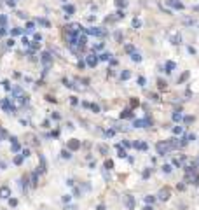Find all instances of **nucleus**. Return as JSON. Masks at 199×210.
Returning <instances> with one entry per match:
<instances>
[{
  "instance_id": "obj_14",
  "label": "nucleus",
  "mask_w": 199,
  "mask_h": 210,
  "mask_svg": "<svg viewBox=\"0 0 199 210\" xmlns=\"http://www.w3.org/2000/svg\"><path fill=\"white\" fill-rule=\"evenodd\" d=\"M37 21H39V23H40L42 26H46V28H49V26H51V25H49V21H47V19H42V18H39Z\"/></svg>"
},
{
  "instance_id": "obj_1",
  "label": "nucleus",
  "mask_w": 199,
  "mask_h": 210,
  "mask_svg": "<svg viewBox=\"0 0 199 210\" xmlns=\"http://www.w3.org/2000/svg\"><path fill=\"white\" fill-rule=\"evenodd\" d=\"M171 145H170V142H161V144H157V154L159 156H166L168 152H170Z\"/></svg>"
},
{
  "instance_id": "obj_18",
  "label": "nucleus",
  "mask_w": 199,
  "mask_h": 210,
  "mask_svg": "<svg viewBox=\"0 0 199 210\" xmlns=\"http://www.w3.org/2000/svg\"><path fill=\"white\" fill-rule=\"evenodd\" d=\"M115 4H117L119 7H126V5H128V2H126V0H115Z\"/></svg>"
},
{
  "instance_id": "obj_17",
  "label": "nucleus",
  "mask_w": 199,
  "mask_h": 210,
  "mask_svg": "<svg viewBox=\"0 0 199 210\" xmlns=\"http://www.w3.org/2000/svg\"><path fill=\"white\" fill-rule=\"evenodd\" d=\"M21 33H23V30H21V28H14V30L11 32L12 37H14V35H21Z\"/></svg>"
},
{
  "instance_id": "obj_9",
  "label": "nucleus",
  "mask_w": 199,
  "mask_h": 210,
  "mask_svg": "<svg viewBox=\"0 0 199 210\" xmlns=\"http://www.w3.org/2000/svg\"><path fill=\"white\" fill-rule=\"evenodd\" d=\"M110 56H112L110 52H101V54L98 56V60H101V61H108V60H112Z\"/></svg>"
},
{
  "instance_id": "obj_36",
  "label": "nucleus",
  "mask_w": 199,
  "mask_h": 210,
  "mask_svg": "<svg viewBox=\"0 0 199 210\" xmlns=\"http://www.w3.org/2000/svg\"><path fill=\"white\" fill-rule=\"evenodd\" d=\"M143 210H154L152 207H143Z\"/></svg>"
},
{
  "instance_id": "obj_26",
  "label": "nucleus",
  "mask_w": 199,
  "mask_h": 210,
  "mask_svg": "<svg viewBox=\"0 0 199 210\" xmlns=\"http://www.w3.org/2000/svg\"><path fill=\"white\" fill-rule=\"evenodd\" d=\"M7 5H11V7H14V5H16V0H7Z\"/></svg>"
},
{
  "instance_id": "obj_16",
  "label": "nucleus",
  "mask_w": 199,
  "mask_h": 210,
  "mask_svg": "<svg viewBox=\"0 0 199 210\" xmlns=\"http://www.w3.org/2000/svg\"><path fill=\"white\" fill-rule=\"evenodd\" d=\"M79 145H80L79 140H72V142H70V149H79Z\"/></svg>"
},
{
  "instance_id": "obj_34",
  "label": "nucleus",
  "mask_w": 199,
  "mask_h": 210,
  "mask_svg": "<svg viewBox=\"0 0 199 210\" xmlns=\"http://www.w3.org/2000/svg\"><path fill=\"white\" fill-rule=\"evenodd\" d=\"M18 16H19V18H23V19H26V14H24V12H18Z\"/></svg>"
},
{
  "instance_id": "obj_11",
  "label": "nucleus",
  "mask_w": 199,
  "mask_h": 210,
  "mask_svg": "<svg viewBox=\"0 0 199 210\" xmlns=\"http://www.w3.org/2000/svg\"><path fill=\"white\" fill-rule=\"evenodd\" d=\"M11 142H12V152H18V151H19V144H18V140H16V138H11Z\"/></svg>"
},
{
  "instance_id": "obj_21",
  "label": "nucleus",
  "mask_w": 199,
  "mask_h": 210,
  "mask_svg": "<svg viewBox=\"0 0 199 210\" xmlns=\"http://www.w3.org/2000/svg\"><path fill=\"white\" fill-rule=\"evenodd\" d=\"M131 58L135 60V61H141V56H140V54H138V52H135V54H133Z\"/></svg>"
},
{
  "instance_id": "obj_22",
  "label": "nucleus",
  "mask_w": 199,
  "mask_h": 210,
  "mask_svg": "<svg viewBox=\"0 0 199 210\" xmlns=\"http://www.w3.org/2000/svg\"><path fill=\"white\" fill-rule=\"evenodd\" d=\"M128 77H129V72H128V70H124V72H122V75H121V79H122V81H126Z\"/></svg>"
},
{
  "instance_id": "obj_32",
  "label": "nucleus",
  "mask_w": 199,
  "mask_h": 210,
  "mask_svg": "<svg viewBox=\"0 0 199 210\" xmlns=\"http://www.w3.org/2000/svg\"><path fill=\"white\" fill-rule=\"evenodd\" d=\"M9 203H11V207H14V205H18V200H11Z\"/></svg>"
},
{
  "instance_id": "obj_30",
  "label": "nucleus",
  "mask_w": 199,
  "mask_h": 210,
  "mask_svg": "<svg viewBox=\"0 0 199 210\" xmlns=\"http://www.w3.org/2000/svg\"><path fill=\"white\" fill-rule=\"evenodd\" d=\"M163 168H164V172H170V170H171V166H170V165H164Z\"/></svg>"
},
{
  "instance_id": "obj_7",
  "label": "nucleus",
  "mask_w": 199,
  "mask_h": 210,
  "mask_svg": "<svg viewBox=\"0 0 199 210\" xmlns=\"http://www.w3.org/2000/svg\"><path fill=\"white\" fill-rule=\"evenodd\" d=\"M126 207H128V210H133V207H135L133 196H126Z\"/></svg>"
},
{
  "instance_id": "obj_5",
  "label": "nucleus",
  "mask_w": 199,
  "mask_h": 210,
  "mask_svg": "<svg viewBox=\"0 0 199 210\" xmlns=\"http://www.w3.org/2000/svg\"><path fill=\"white\" fill-rule=\"evenodd\" d=\"M86 32H88V33H91V35H105V30L96 28V26H94V28H88Z\"/></svg>"
},
{
  "instance_id": "obj_3",
  "label": "nucleus",
  "mask_w": 199,
  "mask_h": 210,
  "mask_svg": "<svg viewBox=\"0 0 199 210\" xmlns=\"http://www.w3.org/2000/svg\"><path fill=\"white\" fill-rule=\"evenodd\" d=\"M51 61H53V56L49 54V52H44L42 54V63H44V67H46V70L51 67Z\"/></svg>"
},
{
  "instance_id": "obj_35",
  "label": "nucleus",
  "mask_w": 199,
  "mask_h": 210,
  "mask_svg": "<svg viewBox=\"0 0 199 210\" xmlns=\"http://www.w3.org/2000/svg\"><path fill=\"white\" fill-rule=\"evenodd\" d=\"M2 35H5V28H0V37Z\"/></svg>"
},
{
  "instance_id": "obj_2",
  "label": "nucleus",
  "mask_w": 199,
  "mask_h": 210,
  "mask_svg": "<svg viewBox=\"0 0 199 210\" xmlns=\"http://www.w3.org/2000/svg\"><path fill=\"white\" fill-rule=\"evenodd\" d=\"M0 107H2L5 112H9V114H14V107L11 105L9 100H0Z\"/></svg>"
},
{
  "instance_id": "obj_12",
  "label": "nucleus",
  "mask_w": 199,
  "mask_h": 210,
  "mask_svg": "<svg viewBox=\"0 0 199 210\" xmlns=\"http://www.w3.org/2000/svg\"><path fill=\"white\" fill-rule=\"evenodd\" d=\"M33 30H35V25H33V23H32V21H30V23L26 25V30H24V32H26V33H32Z\"/></svg>"
},
{
  "instance_id": "obj_29",
  "label": "nucleus",
  "mask_w": 199,
  "mask_h": 210,
  "mask_svg": "<svg viewBox=\"0 0 199 210\" xmlns=\"http://www.w3.org/2000/svg\"><path fill=\"white\" fill-rule=\"evenodd\" d=\"M30 156V152H28V149H24L23 151V158H28Z\"/></svg>"
},
{
  "instance_id": "obj_28",
  "label": "nucleus",
  "mask_w": 199,
  "mask_h": 210,
  "mask_svg": "<svg viewBox=\"0 0 199 210\" xmlns=\"http://www.w3.org/2000/svg\"><path fill=\"white\" fill-rule=\"evenodd\" d=\"M173 119H175V121H180L182 116H180V114H173Z\"/></svg>"
},
{
  "instance_id": "obj_10",
  "label": "nucleus",
  "mask_w": 199,
  "mask_h": 210,
  "mask_svg": "<svg viewBox=\"0 0 199 210\" xmlns=\"http://www.w3.org/2000/svg\"><path fill=\"white\" fill-rule=\"evenodd\" d=\"M65 12H66V16H70V14L75 12V7L73 5H65Z\"/></svg>"
},
{
  "instance_id": "obj_8",
  "label": "nucleus",
  "mask_w": 199,
  "mask_h": 210,
  "mask_svg": "<svg viewBox=\"0 0 199 210\" xmlns=\"http://www.w3.org/2000/svg\"><path fill=\"white\" fill-rule=\"evenodd\" d=\"M86 61H88V65H89V67H96V63H98V58L91 54V56H88V60H86Z\"/></svg>"
},
{
  "instance_id": "obj_19",
  "label": "nucleus",
  "mask_w": 199,
  "mask_h": 210,
  "mask_svg": "<svg viewBox=\"0 0 199 210\" xmlns=\"http://www.w3.org/2000/svg\"><path fill=\"white\" fill-rule=\"evenodd\" d=\"M133 25H135V28H140V26H141V21L138 19V18H135V19H133Z\"/></svg>"
},
{
  "instance_id": "obj_4",
  "label": "nucleus",
  "mask_w": 199,
  "mask_h": 210,
  "mask_svg": "<svg viewBox=\"0 0 199 210\" xmlns=\"http://www.w3.org/2000/svg\"><path fill=\"white\" fill-rule=\"evenodd\" d=\"M9 196H11V189H9L7 186H2V187H0V198H2V200H7Z\"/></svg>"
},
{
  "instance_id": "obj_13",
  "label": "nucleus",
  "mask_w": 199,
  "mask_h": 210,
  "mask_svg": "<svg viewBox=\"0 0 199 210\" xmlns=\"http://www.w3.org/2000/svg\"><path fill=\"white\" fill-rule=\"evenodd\" d=\"M0 25H2V28H5V25H7V16L5 14L0 16Z\"/></svg>"
},
{
  "instance_id": "obj_37",
  "label": "nucleus",
  "mask_w": 199,
  "mask_h": 210,
  "mask_svg": "<svg viewBox=\"0 0 199 210\" xmlns=\"http://www.w3.org/2000/svg\"><path fill=\"white\" fill-rule=\"evenodd\" d=\"M0 4H2V2H0Z\"/></svg>"
},
{
  "instance_id": "obj_6",
  "label": "nucleus",
  "mask_w": 199,
  "mask_h": 210,
  "mask_svg": "<svg viewBox=\"0 0 199 210\" xmlns=\"http://www.w3.org/2000/svg\"><path fill=\"white\" fill-rule=\"evenodd\" d=\"M168 4H170L173 9H183V4L178 2V0H168Z\"/></svg>"
},
{
  "instance_id": "obj_33",
  "label": "nucleus",
  "mask_w": 199,
  "mask_h": 210,
  "mask_svg": "<svg viewBox=\"0 0 199 210\" xmlns=\"http://www.w3.org/2000/svg\"><path fill=\"white\" fill-rule=\"evenodd\" d=\"M33 37H35V40H42V35H39V33H35Z\"/></svg>"
},
{
  "instance_id": "obj_25",
  "label": "nucleus",
  "mask_w": 199,
  "mask_h": 210,
  "mask_svg": "<svg viewBox=\"0 0 199 210\" xmlns=\"http://www.w3.org/2000/svg\"><path fill=\"white\" fill-rule=\"evenodd\" d=\"M138 84H140V86H145V79H143V77H138Z\"/></svg>"
},
{
  "instance_id": "obj_31",
  "label": "nucleus",
  "mask_w": 199,
  "mask_h": 210,
  "mask_svg": "<svg viewBox=\"0 0 199 210\" xmlns=\"http://www.w3.org/2000/svg\"><path fill=\"white\" fill-rule=\"evenodd\" d=\"M183 23H185V25H192L194 21H192V19H183Z\"/></svg>"
},
{
  "instance_id": "obj_27",
  "label": "nucleus",
  "mask_w": 199,
  "mask_h": 210,
  "mask_svg": "<svg viewBox=\"0 0 199 210\" xmlns=\"http://www.w3.org/2000/svg\"><path fill=\"white\" fill-rule=\"evenodd\" d=\"M89 107H91L94 112H100V107H98V105H89Z\"/></svg>"
},
{
  "instance_id": "obj_15",
  "label": "nucleus",
  "mask_w": 199,
  "mask_h": 210,
  "mask_svg": "<svg viewBox=\"0 0 199 210\" xmlns=\"http://www.w3.org/2000/svg\"><path fill=\"white\" fill-rule=\"evenodd\" d=\"M166 68H168V70H166V72L170 74L171 70H175V63H173V61H168V63H166Z\"/></svg>"
},
{
  "instance_id": "obj_23",
  "label": "nucleus",
  "mask_w": 199,
  "mask_h": 210,
  "mask_svg": "<svg viewBox=\"0 0 199 210\" xmlns=\"http://www.w3.org/2000/svg\"><path fill=\"white\" fill-rule=\"evenodd\" d=\"M61 156H63L65 159H68V158H70L72 154H70V152H68V151H63V152H61Z\"/></svg>"
},
{
  "instance_id": "obj_24",
  "label": "nucleus",
  "mask_w": 199,
  "mask_h": 210,
  "mask_svg": "<svg viewBox=\"0 0 199 210\" xmlns=\"http://www.w3.org/2000/svg\"><path fill=\"white\" fill-rule=\"evenodd\" d=\"M173 40H175V42H173V44H180V33H176V35H175V39H173Z\"/></svg>"
},
{
  "instance_id": "obj_20",
  "label": "nucleus",
  "mask_w": 199,
  "mask_h": 210,
  "mask_svg": "<svg viewBox=\"0 0 199 210\" xmlns=\"http://www.w3.org/2000/svg\"><path fill=\"white\" fill-rule=\"evenodd\" d=\"M14 163H16V165H21V163H23V154H21V156H16Z\"/></svg>"
}]
</instances>
